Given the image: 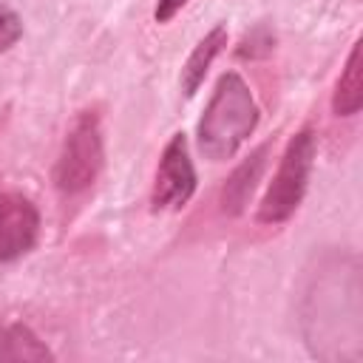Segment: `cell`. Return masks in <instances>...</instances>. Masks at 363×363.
I'll use <instances>...</instances> for the list:
<instances>
[{
    "label": "cell",
    "instance_id": "obj_1",
    "mask_svg": "<svg viewBox=\"0 0 363 363\" xmlns=\"http://www.w3.org/2000/svg\"><path fill=\"white\" fill-rule=\"evenodd\" d=\"M323 275L315 281L309 292L312 309H306V337L315 357L323 360H346V343L360 357V286L352 284L343 292V275Z\"/></svg>",
    "mask_w": 363,
    "mask_h": 363
},
{
    "label": "cell",
    "instance_id": "obj_2",
    "mask_svg": "<svg viewBox=\"0 0 363 363\" xmlns=\"http://www.w3.org/2000/svg\"><path fill=\"white\" fill-rule=\"evenodd\" d=\"M258 125V105L250 94V85L235 74H221L204 116L199 119V150L210 162L233 159L235 150Z\"/></svg>",
    "mask_w": 363,
    "mask_h": 363
},
{
    "label": "cell",
    "instance_id": "obj_3",
    "mask_svg": "<svg viewBox=\"0 0 363 363\" xmlns=\"http://www.w3.org/2000/svg\"><path fill=\"white\" fill-rule=\"evenodd\" d=\"M312 162H315V133L306 128L289 139L281 156V164L272 176V184L258 204V221L284 224L301 207L306 184H309Z\"/></svg>",
    "mask_w": 363,
    "mask_h": 363
},
{
    "label": "cell",
    "instance_id": "obj_4",
    "mask_svg": "<svg viewBox=\"0 0 363 363\" xmlns=\"http://www.w3.org/2000/svg\"><path fill=\"white\" fill-rule=\"evenodd\" d=\"M102 128L96 111H82L65 133L54 164V184L62 196H77L88 190L102 170Z\"/></svg>",
    "mask_w": 363,
    "mask_h": 363
},
{
    "label": "cell",
    "instance_id": "obj_5",
    "mask_svg": "<svg viewBox=\"0 0 363 363\" xmlns=\"http://www.w3.org/2000/svg\"><path fill=\"white\" fill-rule=\"evenodd\" d=\"M196 190V170L187 153L184 133H173V139L164 145V153L156 167V182L150 193V207L159 210H179L190 201Z\"/></svg>",
    "mask_w": 363,
    "mask_h": 363
},
{
    "label": "cell",
    "instance_id": "obj_6",
    "mask_svg": "<svg viewBox=\"0 0 363 363\" xmlns=\"http://www.w3.org/2000/svg\"><path fill=\"white\" fill-rule=\"evenodd\" d=\"M40 235V213L23 193L0 190V264L26 255Z\"/></svg>",
    "mask_w": 363,
    "mask_h": 363
},
{
    "label": "cell",
    "instance_id": "obj_7",
    "mask_svg": "<svg viewBox=\"0 0 363 363\" xmlns=\"http://www.w3.org/2000/svg\"><path fill=\"white\" fill-rule=\"evenodd\" d=\"M264 164H267V145H261L241 167H235V173L227 179V184L221 190V210L224 213L233 216V213L244 210V204H247V199H250V193H252Z\"/></svg>",
    "mask_w": 363,
    "mask_h": 363
},
{
    "label": "cell",
    "instance_id": "obj_8",
    "mask_svg": "<svg viewBox=\"0 0 363 363\" xmlns=\"http://www.w3.org/2000/svg\"><path fill=\"white\" fill-rule=\"evenodd\" d=\"M227 45V28L224 26H216L207 37L199 40V45L193 48V54L187 57L184 68H182V91L184 96H193L199 91V85L204 82V74L210 68V62L216 60V54Z\"/></svg>",
    "mask_w": 363,
    "mask_h": 363
},
{
    "label": "cell",
    "instance_id": "obj_9",
    "mask_svg": "<svg viewBox=\"0 0 363 363\" xmlns=\"http://www.w3.org/2000/svg\"><path fill=\"white\" fill-rule=\"evenodd\" d=\"M363 105V68H360V43L352 45L343 74L332 94V111L337 116H354Z\"/></svg>",
    "mask_w": 363,
    "mask_h": 363
},
{
    "label": "cell",
    "instance_id": "obj_10",
    "mask_svg": "<svg viewBox=\"0 0 363 363\" xmlns=\"http://www.w3.org/2000/svg\"><path fill=\"white\" fill-rule=\"evenodd\" d=\"M51 349L23 323H0V363L3 360H51Z\"/></svg>",
    "mask_w": 363,
    "mask_h": 363
},
{
    "label": "cell",
    "instance_id": "obj_11",
    "mask_svg": "<svg viewBox=\"0 0 363 363\" xmlns=\"http://www.w3.org/2000/svg\"><path fill=\"white\" fill-rule=\"evenodd\" d=\"M23 34V23L20 17L9 9V6H0V54L9 51Z\"/></svg>",
    "mask_w": 363,
    "mask_h": 363
},
{
    "label": "cell",
    "instance_id": "obj_12",
    "mask_svg": "<svg viewBox=\"0 0 363 363\" xmlns=\"http://www.w3.org/2000/svg\"><path fill=\"white\" fill-rule=\"evenodd\" d=\"M184 3H187V0H159V3H156V11H153L156 23H167V20H173V17L184 9Z\"/></svg>",
    "mask_w": 363,
    "mask_h": 363
}]
</instances>
